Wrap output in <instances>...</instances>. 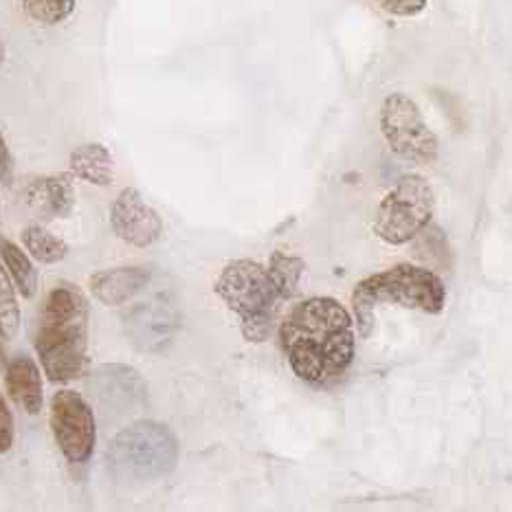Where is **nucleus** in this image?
<instances>
[{
  "label": "nucleus",
  "instance_id": "1a4fd4ad",
  "mask_svg": "<svg viewBox=\"0 0 512 512\" xmlns=\"http://www.w3.org/2000/svg\"><path fill=\"white\" fill-rule=\"evenodd\" d=\"M178 310L165 297L137 304L124 317L126 335L137 350L161 352L172 343L178 330Z\"/></svg>",
  "mask_w": 512,
  "mask_h": 512
},
{
  "label": "nucleus",
  "instance_id": "a211bd4d",
  "mask_svg": "<svg viewBox=\"0 0 512 512\" xmlns=\"http://www.w3.org/2000/svg\"><path fill=\"white\" fill-rule=\"evenodd\" d=\"M22 244L42 264H58L69 255V244L40 225H29L20 233Z\"/></svg>",
  "mask_w": 512,
  "mask_h": 512
},
{
  "label": "nucleus",
  "instance_id": "f8f14e48",
  "mask_svg": "<svg viewBox=\"0 0 512 512\" xmlns=\"http://www.w3.org/2000/svg\"><path fill=\"white\" fill-rule=\"evenodd\" d=\"M27 205L44 220L69 218L75 209V189L69 174L40 176L25 189Z\"/></svg>",
  "mask_w": 512,
  "mask_h": 512
},
{
  "label": "nucleus",
  "instance_id": "7ed1b4c3",
  "mask_svg": "<svg viewBox=\"0 0 512 512\" xmlns=\"http://www.w3.org/2000/svg\"><path fill=\"white\" fill-rule=\"evenodd\" d=\"M383 304H398L427 315H438L447 306V288L436 273L414 264H398L383 273L365 277L352 293V306L363 337L372 332L374 308Z\"/></svg>",
  "mask_w": 512,
  "mask_h": 512
},
{
  "label": "nucleus",
  "instance_id": "ddd939ff",
  "mask_svg": "<svg viewBox=\"0 0 512 512\" xmlns=\"http://www.w3.org/2000/svg\"><path fill=\"white\" fill-rule=\"evenodd\" d=\"M152 273L143 266H121V269L99 271L91 277V293L104 306H124L150 284Z\"/></svg>",
  "mask_w": 512,
  "mask_h": 512
},
{
  "label": "nucleus",
  "instance_id": "f3484780",
  "mask_svg": "<svg viewBox=\"0 0 512 512\" xmlns=\"http://www.w3.org/2000/svg\"><path fill=\"white\" fill-rule=\"evenodd\" d=\"M306 273V262L297 255H288L282 251H275L269 262V275L277 288L280 299H293L299 293V282Z\"/></svg>",
  "mask_w": 512,
  "mask_h": 512
},
{
  "label": "nucleus",
  "instance_id": "393cba45",
  "mask_svg": "<svg viewBox=\"0 0 512 512\" xmlns=\"http://www.w3.org/2000/svg\"><path fill=\"white\" fill-rule=\"evenodd\" d=\"M3 62H5V44L0 40V66H3Z\"/></svg>",
  "mask_w": 512,
  "mask_h": 512
},
{
  "label": "nucleus",
  "instance_id": "9d476101",
  "mask_svg": "<svg viewBox=\"0 0 512 512\" xmlns=\"http://www.w3.org/2000/svg\"><path fill=\"white\" fill-rule=\"evenodd\" d=\"M110 225L115 236L137 249H148L161 238L163 220L135 187L121 189L110 209Z\"/></svg>",
  "mask_w": 512,
  "mask_h": 512
},
{
  "label": "nucleus",
  "instance_id": "0eeeda50",
  "mask_svg": "<svg viewBox=\"0 0 512 512\" xmlns=\"http://www.w3.org/2000/svg\"><path fill=\"white\" fill-rule=\"evenodd\" d=\"M378 124L389 150L416 165H431L438 159L436 132L422 117L420 106L407 93H389L378 113Z\"/></svg>",
  "mask_w": 512,
  "mask_h": 512
},
{
  "label": "nucleus",
  "instance_id": "423d86ee",
  "mask_svg": "<svg viewBox=\"0 0 512 512\" xmlns=\"http://www.w3.org/2000/svg\"><path fill=\"white\" fill-rule=\"evenodd\" d=\"M433 209H436V194L427 178L420 174L403 176L376 209V238L392 247L411 242L429 225Z\"/></svg>",
  "mask_w": 512,
  "mask_h": 512
},
{
  "label": "nucleus",
  "instance_id": "20e7f679",
  "mask_svg": "<svg viewBox=\"0 0 512 512\" xmlns=\"http://www.w3.org/2000/svg\"><path fill=\"white\" fill-rule=\"evenodd\" d=\"M178 462V440L170 427L141 420L108 444L106 469L121 484H150L170 475Z\"/></svg>",
  "mask_w": 512,
  "mask_h": 512
},
{
  "label": "nucleus",
  "instance_id": "39448f33",
  "mask_svg": "<svg viewBox=\"0 0 512 512\" xmlns=\"http://www.w3.org/2000/svg\"><path fill=\"white\" fill-rule=\"evenodd\" d=\"M216 295L238 315L242 337L249 343L271 337L280 295L266 266L253 260L229 262L216 280Z\"/></svg>",
  "mask_w": 512,
  "mask_h": 512
},
{
  "label": "nucleus",
  "instance_id": "f03ea898",
  "mask_svg": "<svg viewBox=\"0 0 512 512\" xmlns=\"http://www.w3.org/2000/svg\"><path fill=\"white\" fill-rule=\"evenodd\" d=\"M33 348L53 383H71L84 374L88 354V302L80 288L58 284L40 308Z\"/></svg>",
  "mask_w": 512,
  "mask_h": 512
},
{
  "label": "nucleus",
  "instance_id": "dca6fc26",
  "mask_svg": "<svg viewBox=\"0 0 512 512\" xmlns=\"http://www.w3.org/2000/svg\"><path fill=\"white\" fill-rule=\"evenodd\" d=\"M0 260L5 264V271L16 284L18 293L25 299H33L38 293V273L33 269L27 253L18 244L0 236Z\"/></svg>",
  "mask_w": 512,
  "mask_h": 512
},
{
  "label": "nucleus",
  "instance_id": "9b49d317",
  "mask_svg": "<svg viewBox=\"0 0 512 512\" xmlns=\"http://www.w3.org/2000/svg\"><path fill=\"white\" fill-rule=\"evenodd\" d=\"M93 394L102 403L104 409L126 411L143 405L146 400V383L143 378L128 365H104L93 374Z\"/></svg>",
  "mask_w": 512,
  "mask_h": 512
},
{
  "label": "nucleus",
  "instance_id": "f257e3e1",
  "mask_svg": "<svg viewBox=\"0 0 512 512\" xmlns=\"http://www.w3.org/2000/svg\"><path fill=\"white\" fill-rule=\"evenodd\" d=\"M280 343L297 378L328 385L348 372L354 359V321L337 299L310 297L282 321Z\"/></svg>",
  "mask_w": 512,
  "mask_h": 512
},
{
  "label": "nucleus",
  "instance_id": "2eb2a0df",
  "mask_svg": "<svg viewBox=\"0 0 512 512\" xmlns=\"http://www.w3.org/2000/svg\"><path fill=\"white\" fill-rule=\"evenodd\" d=\"M69 170L86 183L106 187L115 178V161L113 154L102 143H84V146L71 152Z\"/></svg>",
  "mask_w": 512,
  "mask_h": 512
},
{
  "label": "nucleus",
  "instance_id": "5701e85b",
  "mask_svg": "<svg viewBox=\"0 0 512 512\" xmlns=\"http://www.w3.org/2000/svg\"><path fill=\"white\" fill-rule=\"evenodd\" d=\"M0 183H14V157H11L3 132H0Z\"/></svg>",
  "mask_w": 512,
  "mask_h": 512
},
{
  "label": "nucleus",
  "instance_id": "4be33fe9",
  "mask_svg": "<svg viewBox=\"0 0 512 512\" xmlns=\"http://www.w3.org/2000/svg\"><path fill=\"white\" fill-rule=\"evenodd\" d=\"M14 447V416H11L7 400L0 394V455Z\"/></svg>",
  "mask_w": 512,
  "mask_h": 512
},
{
  "label": "nucleus",
  "instance_id": "4468645a",
  "mask_svg": "<svg viewBox=\"0 0 512 512\" xmlns=\"http://www.w3.org/2000/svg\"><path fill=\"white\" fill-rule=\"evenodd\" d=\"M7 394L14 403L25 409L29 416H38L44 405V389L38 365L27 354H18L11 359L5 374Z\"/></svg>",
  "mask_w": 512,
  "mask_h": 512
},
{
  "label": "nucleus",
  "instance_id": "412c9836",
  "mask_svg": "<svg viewBox=\"0 0 512 512\" xmlns=\"http://www.w3.org/2000/svg\"><path fill=\"white\" fill-rule=\"evenodd\" d=\"M385 14L396 18H414L422 14L427 7V0H374Z\"/></svg>",
  "mask_w": 512,
  "mask_h": 512
},
{
  "label": "nucleus",
  "instance_id": "b1692460",
  "mask_svg": "<svg viewBox=\"0 0 512 512\" xmlns=\"http://www.w3.org/2000/svg\"><path fill=\"white\" fill-rule=\"evenodd\" d=\"M3 341V339H0ZM7 365V354H5V348H3V343H0V370H3V367Z\"/></svg>",
  "mask_w": 512,
  "mask_h": 512
},
{
  "label": "nucleus",
  "instance_id": "6e6552de",
  "mask_svg": "<svg viewBox=\"0 0 512 512\" xmlns=\"http://www.w3.org/2000/svg\"><path fill=\"white\" fill-rule=\"evenodd\" d=\"M51 431L66 462L86 464L93 458L97 425L91 405L82 394L60 389L51 400Z\"/></svg>",
  "mask_w": 512,
  "mask_h": 512
},
{
  "label": "nucleus",
  "instance_id": "aec40b11",
  "mask_svg": "<svg viewBox=\"0 0 512 512\" xmlns=\"http://www.w3.org/2000/svg\"><path fill=\"white\" fill-rule=\"evenodd\" d=\"M20 328V308L16 299V288L11 284L5 266L0 264V339L11 341Z\"/></svg>",
  "mask_w": 512,
  "mask_h": 512
},
{
  "label": "nucleus",
  "instance_id": "6ab92c4d",
  "mask_svg": "<svg viewBox=\"0 0 512 512\" xmlns=\"http://www.w3.org/2000/svg\"><path fill=\"white\" fill-rule=\"evenodd\" d=\"M18 5L38 25L55 27L73 14L77 0H18Z\"/></svg>",
  "mask_w": 512,
  "mask_h": 512
}]
</instances>
